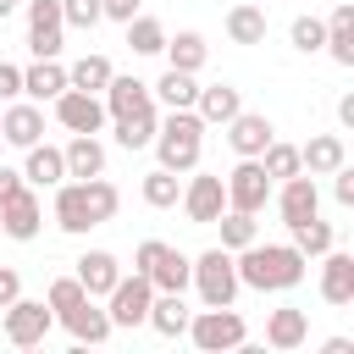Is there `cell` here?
<instances>
[{"label": "cell", "instance_id": "cell-1", "mask_svg": "<svg viewBox=\"0 0 354 354\" xmlns=\"http://www.w3.org/2000/svg\"><path fill=\"white\" fill-rule=\"evenodd\" d=\"M232 266H238V282L243 288H254V293H288V288H299L304 282V254L293 249V243H243L238 254H232Z\"/></svg>", "mask_w": 354, "mask_h": 354}, {"label": "cell", "instance_id": "cell-2", "mask_svg": "<svg viewBox=\"0 0 354 354\" xmlns=\"http://www.w3.org/2000/svg\"><path fill=\"white\" fill-rule=\"evenodd\" d=\"M149 149H155V160L166 171H194L199 155H205V122H199V111H166L160 127H155V138H149Z\"/></svg>", "mask_w": 354, "mask_h": 354}, {"label": "cell", "instance_id": "cell-3", "mask_svg": "<svg viewBox=\"0 0 354 354\" xmlns=\"http://www.w3.org/2000/svg\"><path fill=\"white\" fill-rule=\"evenodd\" d=\"M133 271H144V277L155 282V293H183L188 277H194V260H188L183 249L160 243V238H144V243L133 249Z\"/></svg>", "mask_w": 354, "mask_h": 354}, {"label": "cell", "instance_id": "cell-4", "mask_svg": "<svg viewBox=\"0 0 354 354\" xmlns=\"http://www.w3.org/2000/svg\"><path fill=\"white\" fill-rule=\"evenodd\" d=\"M188 337H194V348L221 354V348H243L249 343V326H243V315L232 304H205L199 315H188Z\"/></svg>", "mask_w": 354, "mask_h": 354}, {"label": "cell", "instance_id": "cell-5", "mask_svg": "<svg viewBox=\"0 0 354 354\" xmlns=\"http://www.w3.org/2000/svg\"><path fill=\"white\" fill-rule=\"evenodd\" d=\"M188 288H199V299L205 304H232L238 299V266H232V249H205V254H194V277H188Z\"/></svg>", "mask_w": 354, "mask_h": 354}, {"label": "cell", "instance_id": "cell-6", "mask_svg": "<svg viewBox=\"0 0 354 354\" xmlns=\"http://www.w3.org/2000/svg\"><path fill=\"white\" fill-rule=\"evenodd\" d=\"M50 326H55V315H50V304L44 299H11L6 310H0V332H6V343H17V348H39L44 337H50Z\"/></svg>", "mask_w": 354, "mask_h": 354}, {"label": "cell", "instance_id": "cell-7", "mask_svg": "<svg viewBox=\"0 0 354 354\" xmlns=\"http://www.w3.org/2000/svg\"><path fill=\"white\" fill-rule=\"evenodd\" d=\"M221 188H227V210L260 216V210L271 205V177H266V166H260L254 155H238V166L221 177Z\"/></svg>", "mask_w": 354, "mask_h": 354}, {"label": "cell", "instance_id": "cell-8", "mask_svg": "<svg viewBox=\"0 0 354 354\" xmlns=\"http://www.w3.org/2000/svg\"><path fill=\"white\" fill-rule=\"evenodd\" d=\"M149 299H155V282H149L144 271H133V277H116V288L105 293V315H111V326H144V315H149Z\"/></svg>", "mask_w": 354, "mask_h": 354}, {"label": "cell", "instance_id": "cell-9", "mask_svg": "<svg viewBox=\"0 0 354 354\" xmlns=\"http://www.w3.org/2000/svg\"><path fill=\"white\" fill-rule=\"evenodd\" d=\"M28 50H33V61H50V55L66 50L61 0H28Z\"/></svg>", "mask_w": 354, "mask_h": 354}, {"label": "cell", "instance_id": "cell-10", "mask_svg": "<svg viewBox=\"0 0 354 354\" xmlns=\"http://www.w3.org/2000/svg\"><path fill=\"white\" fill-rule=\"evenodd\" d=\"M183 216L194 221V227H210L221 210H227V188H221V171H199L194 166V177L183 183Z\"/></svg>", "mask_w": 354, "mask_h": 354}, {"label": "cell", "instance_id": "cell-11", "mask_svg": "<svg viewBox=\"0 0 354 354\" xmlns=\"http://www.w3.org/2000/svg\"><path fill=\"white\" fill-rule=\"evenodd\" d=\"M55 122L66 127V133H100L111 116H105V100L100 94H83V88H61L55 100Z\"/></svg>", "mask_w": 354, "mask_h": 354}, {"label": "cell", "instance_id": "cell-12", "mask_svg": "<svg viewBox=\"0 0 354 354\" xmlns=\"http://www.w3.org/2000/svg\"><path fill=\"white\" fill-rule=\"evenodd\" d=\"M39 227H44V205H39V194L22 183L11 199H0V232L6 238H17V243H33L39 238Z\"/></svg>", "mask_w": 354, "mask_h": 354}, {"label": "cell", "instance_id": "cell-13", "mask_svg": "<svg viewBox=\"0 0 354 354\" xmlns=\"http://www.w3.org/2000/svg\"><path fill=\"white\" fill-rule=\"evenodd\" d=\"M277 216H282V227H299V221L321 216V188H315L310 171L282 177V188H277Z\"/></svg>", "mask_w": 354, "mask_h": 354}, {"label": "cell", "instance_id": "cell-14", "mask_svg": "<svg viewBox=\"0 0 354 354\" xmlns=\"http://www.w3.org/2000/svg\"><path fill=\"white\" fill-rule=\"evenodd\" d=\"M50 210H55V227L72 232V238H83V232L94 227V216H88V194H83L77 177H61V183H55V205H50Z\"/></svg>", "mask_w": 354, "mask_h": 354}, {"label": "cell", "instance_id": "cell-15", "mask_svg": "<svg viewBox=\"0 0 354 354\" xmlns=\"http://www.w3.org/2000/svg\"><path fill=\"white\" fill-rule=\"evenodd\" d=\"M321 299H326V304H337V310H343V304H354V254H348V249H337V243L321 254Z\"/></svg>", "mask_w": 354, "mask_h": 354}, {"label": "cell", "instance_id": "cell-16", "mask_svg": "<svg viewBox=\"0 0 354 354\" xmlns=\"http://www.w3.org/2000/svg\"><path fill=\"white\" fill-rule=\"evenodd\" d=\"M0 138H6L11 149L39 144V138H44V111H39L33 100H11V105H6V116H0Z\"/></svg>", "mask_w": 354, "mask_h": 354}, {"label": "cell", "instance_id": "cell-17", "mask_svg": "<svg viewBox=\"0 0 354 354\" xmlns=\"http://www.w3.org/2000/svg\"><path fill=\"white\" fill-rule=\"evenodd\" d=\"M277 138V127H271V116L266 111H238L232 122H227V144H232V155H254L260 160V149Z\"/></svg>", "mask_w": 354, "mask_h": 354}, {"label": "cell", "instance_id": "cell-18", "mask_svg": "<svg viewBox=\"0 0 354 354\" xmlns=\"http://www.w3.org/2000/svg\"><path fill=\"white\" fill-rule=\"evenodd\" d=\"M61 326H66L77 343H105V337L116 332V326H111V315H105V304H100L94 293H83V299H77V304L61 315Z\"/></svg>", "mask_w": 354, "mask_h": 354}, {"label": "cell", "instance_id": "cell-19", "mask_svg": "<svg viewBox=\"0 0 354 354\" xmlns=\"http://www.w3.org/2000/svg\"><path fill=\"white\" fill-rule=\"evenodd\" d=\"M72 277L83 282V293L105 299V293L116 288V277H122V260H116L111 249H83V254H77V271H72Z\"/></svg>", "mask_w": 354, "mask_h": 354}, {"label": "cell", "instance_id": "cell-20", "mask_svg": "<svg viewBox=\"0 0 354 354\" xmlns=\"http://www.w3.org/2000/svg\"><path fill=\"white\" fill-rule=\"evenodd\" d=\"M100 100H105V116H111V122H122V116H138V111H149V105H155L149 83H138V77H111Z\"/></svg>", "mask_w": 354, "mask_h": 354}, {"label": "cell", "instance_id": "cell-21", "mask_svg": "<svg viewBox=\"0 0 354 354\" xmlns=\"http://www.w3.org/2000/svg\"><path fill=\"white\" fill-rule=\"evenodd\" d=\"M194 111H199V122H205V127H227V122L243 111V94H238L232 83H205V88H199V100H194Z\"/></svg>", "mask_w": 354, "mask_h": 354}, {"label": "cell", "instance_id": "cell-22", "mask_svg": "<svg viewBox=\"0 0 354 354\" xmlns=\"http://www.w3.org/2000/svg\"><path fill=\"white\" fill-rule=\"evenodd\" d=\"M343 160H348V144H343L337 133H315L310 144H299V166H304L310 177H332Z\"/></svg>", "mask_w": 354, "mask_h": 354}, {"label": "cell", "instance_id": "cell-23", "mask_svg": "<svg viewBox=\"0 0 354 354\" xmlns=\"http://www.w3.org/2000/svg\"><path fill=\"white\" fill-rule=\"evenodd\" d=\"M61 160H66V177H100L105 171V144L94 138V133H72L66 138V149H61Z\"/></svg>", "mask_w": 354, "mask_h": 354}, {"label": "cell", "instance_id": "cell-24", "mask_svg": "<svg viewBox=\"0 0 354 354\" xmlns=\"http://www.w3.org/2000/svg\"><path fill=\"white\" fill-rule=\"evenodd\" d=\"M304 337H310V315L304 310H293V304H282V310H271L266 315V343L271 348H304Z\"/></svg>", "mask_w": 354, "mask_h": 354}, {"label": "cell", "instance_id": "cell-25", "mask_svg": "<svg viewBox=\"0 0 354 354\" xmlns=\"http://www.w3.org/2000/svg\"><path fill=\"white\" fill-rule=\"evenodd\" d=\"M337 66H354V6L348 0H337L332 6V17H326V44H321Z\"/></svg>", "mask_w": 354, "mask_h": 354}, {"label": "cell", "instance_id": "cell-26", "mask_svg": "<svg viewBox=\"0 0 354 354\" xmlns=\"http://www.w3.org/2000/svg\"><path fill=\"white\" fill-rule=\"evenodd\" d=\"M61 88H66V66H61V55H50V61H33V66H22V94H28L33 105L55 100Z\"/></svg>", "mask_w": 354, "mask_h": 354}, {"label": "cell", "instance_id": "cell-27", "mask_svg": "<svg viewBox=\"0 0 354 354\" xmlns=\"http://www.w3.org/2000/svg\"><path fill=\"white\" fill-rule=\"evenodd\" d=\"M66 177V160L55 144H28V160H22V183L28 188H55Z\"/></svg>", "mask_w": 354, "mask_h": 354}, {"label": "cell", "instance_id": "cell-28", "mask_svg": "<svg viewBox=\"0 0 354 354\" xmlns=\"http://www.w3.org/2000/svg\"><path fill=\"white\" fill-rule=\"evenodd\" d=\"M160 55H166V66H177V72H194V77H199V66L210 61V44H205V33L183 28L177 39L166 33V50H160Z\"/></svg>", "mask_w": 354, "mask_h": 354}, {"label": "cell", "instance_id": "cell-29", "mask_svg": "<svg viewBox=\"0 0 354 354\" xmlns=\"http://www.w3.org/2000/svg\"><path fill=\"white\" fill-rule=\"evenodd\" d=\"M188 315H194V310L183 304V293H155L144 326H155L160 337H183V332H188Z\"/></svg>", "mask_w": 354, "mask_h": 354}, {"label": "cell", "instance_id": "cell-30", "mask_svg": "<svg viewBox=\"0 0 354 354\" xmlns=\"http://www.w3.org/2000/svg\"><path fill=\"white\" fill-rule=\"evenodd\" d=\"M111 77H116L111 55H77V61L66 66V88H83V94H105Z\"/></svg>", "mask_w": 354, "mask_h": 354}, {"label": "cell", "instance_id": "cell-31", "mask_svg": "<svg viewBox=\"0 0 354 354\" xmlns=\"http://www.w3.org/2000/svg\"><path fill=\"white\" fill-rule=\"evenodd\" d=\"M166 111H194V100H199V83H194V72H177V66H166L160 72V83L149 88Z\"/></svg>", "mask_w": 354, "mask_h": 354}, {"label": "cell", "instance_id": "cell-32", "mask_svg": "<svg viewBox=\"0 0 354 354\" xmlns=\"http://www.w3.org/2000/svg\"><path fill=\"white\" fill-rule=\"evenodd\" d=\"M227 39L232 44H266V11L254 0H238L227 11Z\"/></svg>", "mask_w": 354, "mask_h": 354}, {"label": "cell", "instance_id": "cell-33", "mask_svg": "<svg viewBox=\"0 0 354 354\" xmlns=\"http://www.w3.org/2000/svg\"><path fill=\"white\" fill-rule=\"evenodd\" d=\"M288 232H293L288 243H293V249H299L304 260H321V254H326V249L337 243V232H332V221H321V216H310V221H299V227H288Z\"/></svg>", "mask_w": 354, "mask_h": 354}, {"label": "cell", "instance_id": "cell-34", "mask_svg": "<svg viewBox=\"0 0 354 354\" xmlns=\"http://www.w3.org/2000/svg\"><path fill=\"white\" fill-rule=\"evenodd\" d=\"M138 194H144V205H149V210H171V205L183 199V177H177V171H166V166H155V171L138 183Z\"/></svg>", "mask_w": 354, "mask_h": 354}, {"label": "cell", "instance_id": "cell-35", "mask_svg": "<svg viewBox=\"0 0 354 354\" xmlns=\"http://www.w3.org/2000/svg\"><path fill=\"white\" fill-rule=\"evenodd\" d=\"M122 28H127V50H133V55H160V50H166V28H160L155 17L138 11V17L122 22Z\"/></svg>", "mask_w": 354, "mask_h": 354}, {"label": "cell", "instance_id": "cell-36", "mask_svg": "<svg viewBox=\"0 0 354 354\" xmlns=\"http://www.w3.org/2000/svg\"><path fill=\"white\" fill-rule=\"evenodd\" d=\"M155 127H160V111H155V105L138 111V116H122V122H116V144H122V149H149Z\"/></svg>", "mask_w": 354, "mask_h": 354}, {"label": "cell", "instance_id": "cell-37", "mask_svg": "<svg viewBox=\"0 0 354 354\" xmlns=\"http://www.w3.org/2000/svg\"><path fill=\"white\" fill-rule=\"evenodd\" d=\"M83 194H88V216H94V227H105V221L122 210V194H116V183H105V171H100V177H83Z\"/></svg>", "mask_w": 354, "mask_h": 354}, {"label": "cell", "instance_id": "cell-38", "mask_svg": "<svg viewBox=\"0 0 354 354\" xmlns=\"http://www.w3.org/2000/svg\"><path fill=\"white\" fill-rule=\"evenodd\" d=\"M210 227H221V249H232V254H238L243 243H254V238H260V227H254V216H249V210H221Z\"/></svg>", "mask_w": 354, "mask_h": 354}, {"label": "cell", "instance_id": "cell-39", "mask_svg": "<svg viewBox=\"0 0 354 354\" xmlns=\"http://www.w3.org/2000/svg\"><path fill=\"white\" fill-rule=\"evenodd\" d=\"M260 166H266V177H271V183H282V177H293V171H304V166H299V144H282V138H271V144L260 149Z\"/></svg>", "mask_w": 354, "mask_h": 354}, {"label": "cell", "instance_id": "cell-40", "mask_svg": "<svg viewBox=\"0 0 354 354\" xmlns=\"http://www.w3.org/2000/svg\"><path fill=\"white\" fill-rule=\"evenodd\" d=\"M288 39H293V50H299V55H315V50L326 44V22H321V17H293Z\"/></svg>", "mask_w": 354, "mask_h": 354}, {"label": "cell", "instance_id": "cell-41", "mask_svg": "<svg viewBox=\"0 0 354 354\" xmlns=\"http://www.w3.org/2000/svg\"><path fill=\"white\" fill-rule=\"evenodd\" d=\"M77 299H83V282H77V277H55V282H50V293H44V304H50V315H55V321H61Z\"/></svg>", "mask_w": 354, "mask_h": 354}, {"label": "cell", "instance_id": "cell-42", "mask_svg": "<svg viewBox=\"0 0 354 354\" xmlns=\"http://www.w3.org/2000/svg\"><path fill=\"white\" fill-rule=\"evenodd\" d=\"M61 17H66V28H100L105 22L100 0H61Z\"/></svg>", "mask_w": 354, "mask_h": 354}, {"label": "cell", "instance_id": "cell-43", "mask_svg": "<svg viewBox=\"0 0 354 354\" xmlns=\"http://www.w3.org/2000/svg\"><path fill=\"white\" fill-rule=\"evenodd\" d=\"M332 177H337V183H332V199H337V205H343V210H348V205H354V166H348V160H343V166H337V171H332Z\"/></svg>", "mask_w": 354, "mask_h": 354}, {"label": "cell", "instance_id": "cell-44", "mask_svg": "<svg viewBox=\"0 0 354 354\" xmlns=\"http://www.w3.org/2000/svg\"><path fill=\"white\" fill-rule=\"evenodd\" d=\"M100 11H105L111 22H133V17L144 11V0H100Z\"/></svg>", "mask_w": 354, "mask_h": 354}, {"label": "cell", "instance_id": "cell-45", "mask_svg": "<svg viewBox=\"0 0 354 354\" xmlns=\"http://www.w3.org/2000/svg\"><path fill=\"white\" fill-rule=\"evenodd\" d=\"M17 94H22V66H11V61H0V100L11 105Z\"/></svg>", "mask_w": 354, "mask_h": 354}, {"label": "cell", "instance_id": "cell-46", "mask_svg": "<svg viewBox=\"0 0 354 354\" xmlns=\"http://www.w3.org/2000/svg\"><path fill=\"white\" fill-rule=\"evenodd\" d=\"M17 293H22V271H17V266H0V310H6Z\"/></svg>", "mask_w": 354, "mask_h": 354}, {"label": "cell", "instance_id": "cell-47", "mask_svg": "<svg viewBox=\"0 0 354 354\" xmlns=\"http://www.w3.org/2000/svg\"><path fill=\"white\" fill-rule=\"evenodd\" d=\"M17 188H22V171H17V166H6V160H0V199H11V194H17Z\"/></svg>", "mask_w": 354, "mask_h": 354}, {"label": "cell", "instance_id": "cell-48", "mask_svg": "<svg viewBox=\"0 0 354 354\" xmlns=\"http://www.w3.org/2000/svg\"><path fill=\"white\" fill-rule=\"evenodd\" d=\"M337 122H343V127H354V94H343V100H337Z\"/></svg>", "mask_w": 354, "mask_h": 354}, {"label": "cell", "instance_id": "cell-49", "mask_svg": "<svg viewBox=\"0 0 354 354\" xmlns=\"http://www.w3.org/2000/svg\"><path fill=\"white\" fill-rule=\"evenodd\" d=\"M17 6H22V0H0V22H6V17L17 11Z\"/></svg>", "mask_w": 354, "mask_h": 354}, {"label": "cell", "instance_id": "cell-50", "mask_svg": "<svg viewBox=\"0 0 354 354\" xmlns=\"http://www.w3.org/2000/svg\"><path fill=\"white\" fill-rule=\"evenodd\" d=\"M0 155H6V138H0Z\"/></svg>", "mask_w": 354, "mask_h": 354}]
</instances>
